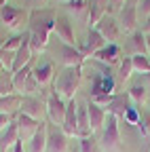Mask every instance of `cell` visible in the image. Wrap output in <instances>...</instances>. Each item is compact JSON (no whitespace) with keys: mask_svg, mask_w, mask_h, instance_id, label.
I'll return each instance as SVG.
<instances>
[{"mask_svg":"<svg viewBox=\"0 0 150 152\" xmlns=\"http://www.w3.org/2000/svg\"><path fill=\"white\" fill-rule=\"evenodd\" d=\"M55 15L51 9H36L30 11V47L34 53H40L49 47V36L55 32Z\"/></svg>","mask_w":150,"mask_h":152,"instance_id":"1","label":"cell"},{"mask_svg":"<svg viewBox=\"0 0 150 152\" xmlns=\"http://www.w3.org/2000/svg\"><path fill=\"white\" fill-rule=\"evenodd\" d=\"M80 80H83V66L61 68V72L55 74V78H53V91L61 95L66 102H70V99H74V93H76Z\"/></svg>","mask_w":150,"mask_h":152,"instance_id":"2","label":"cell"},{"mask_svg":"<svg viewBox=\"0 0 150 152\" xmlns=\"http://www.w3.org/2000/svg\"><path fill=\"white\" fill-rule=\"evenodd\" d=\"M102 148L106 152H121V127L114 114H108L106 125L102 129Z\"/></svg>","mask_w":150,"mask_h":152,"instance_id":"3","label":"cell"},{"mask_svg":"<svg viewBox=\"0 0 150 152\" xmlns=\"http://www.w3.org/2000/svg\"><path fill=\"white\" fill-rule=\"evenodd\" d=\"M0 19H2V23L9 30H21L23 26L30 23V11L19 9V7L4 4L2 9H0Z\"/></svg>","mask_w":150,"mask_h":152,"instance_id":"4","label":"cell"},{"mask_svg":"<svg viewBox=\"0 0 150 152\" xmlns=\"http://www.w3.org/2000/svg\"><path fill=\"white\" fill-rule=\"evenodd\" d=\"M45 104H47V116H49L51 125H59V127H61V123H64V118H66L68 102L61 97V95H57L55 91H51Z\"/></svg>","mask_w":150,"mask_h":152,"instance_id":"5","label":"cell"},{"mask_svg":"<svg viewBox=\"0 0 150 152\" xmlns=\"http://www.w3.org/2000/svg\"><path fill=\"white\" fill-rule=\"evenodd\" d=\"M138 4H140V0H127L125 7L119 13V23H121V30L125 34H133L138 30V21H140V17H138Z\"/></svg>","mask_w":150,"mask_h":152,"instance_id":"6","label":"cell"},{"mask_svg":"<svg viewBox=\"0 0 150 152\" xmlns=\"http://www.w3.org/2000/svg\"><path fill=\"white\" fill-rule=\"evenodd\" d=\"M95 30L106 38V42L108 45H114V40H119L121 38V23H119V19L114 15H104L100 19V23L95 26Z\"/></svg>","mask_w":150,"mask_h":152,"instance_id":"7","label":"cell"},{"mask_svg":"<svg viewBox=\"0 0 150 152\" xmlns=\"http://www.w3.org/2000/svg\"><path fill=\"white\" fill-rule=\"evenodd\" d=\"M21 114H28V116L36 118V121H42L45 114H47V104L34 95H23L21 97Z\"/></svg>","mask_w":150,"mask_h":152,"instance_id":"8","label":"cell"},{"mask_svg":"<svg viewBox=\"0 0 150 152\" xmlns=\"http://www.w3.org/2000/svg\"><path fill=\"white\" fill-rule=\"evenodd\" d=\"M15 123H17V131H19V140L21 142H30L34 137V133L38 131V127H40L42 121H36V118L28 116V114L19 112V114H17V118H15Z\"/></svg>","mask_w":150,"mask_h":152,"instance_id":"9","label":"cell"},{"mask_svg":"<svg viewBox=\"0 0 150 152\" xmlns=\"http://www.w3.org/2000/svg\"><path fill=\"white\" fill-rule=\"evenodd\" d=\"M55 32H57L61 42L76 47V34H74V26H72L68 15H57L55 17Z\"/></svg>","mask_w":150,"mask_h":152,"instance_id":"10","label":"cell"},{"mask_svg":"<svg viewBox=\"0 0 150 152\" xmlns=\"http://www.w3.org/2000/svg\"><path fill=\"white\" fill-rule=\"evenodd\" d=\"M47 152H68V135L59 125H49V142Z\"/></svg>","mask_w":150,"mask_h":152,"instance_id":"11","label":"cell"},{"mask_svg":"<svg viewBox=\"0 0 150 152\" xmlns=\"http://www.w3.org/2000/svg\"><path fill=\"white\" fill-rule=\"evenodd\" d=\"M108 42H106V38L95 30V28H89V34H87V40L83 42V47H80V53L85 55V59L87 57H91V55H95L100 49H104Z\"/></svg>","mask_w":150,"mask_h":152,"instance_id":"12","label":"cell"},{"mask_svg":"<svg viewBox=\"0 0 150 152\" xmlns=\"http://www.w3.org/2000/svg\"><path fill=\"white\" fill-rule=\"evenodd\" d=\"M59 61L64 64V68H76V66H83V64H85V55L80 53V49L61 42V49H59Z\"/></svg>","mask_w":150,"mask_h":152,"instance_id":"13","label":"cell"},{"mask_svg":"<svg viewBox=\"0 0 150 152\" xmlns=\"http://www.w3.org/2000/svg\"><path fill=\"white\" fill-rule=\"evenodd\" d=\"M32 55H34V51H32V47H30V32H28V34H26V40L21 42V47L17 49V53H15L11 72H19L21 68L30 66V64H32Z\"/></svg>","mask_w":150,"mask_h":152,"instance_id":"14","label":"cell"},{"mask_svg":"<svg viewBox=\"0 0 150 152\" xmlns=\"http://www.w3.org/2000/svg\"><path fill=\"white\" fill-rule=\"evenodd\" d=\"M76 112H78V104L76 99H70L68 102V110H66V118L61 123V131L66 133L68 137H74L78 133V118H76Z\"/></svg>","mask_w":150,"mask_h":152,"instance_id":"15","label":"cell"},{"mask_svg":"<svg viewBox=\"0 0 150 152\" xmlns=\"http://www.w3.org/2000/svg\"><path fill=\"white\" fill-rule=\"evenodd\" d=\"M131 108V97L129 93H114V97H112V102L106 106V112L108 114H114L116 118H123L125 112Z\"/></svg>","mask_w":150,"mask_h":152,"instance_id":"16","label":"cell"},{"mask_svg":"<svg viewBox=\"0 0 150 152\" xmlns=\"http://www.w3.org/2000/svg\"><path fill=\"white\" fill-rule=\"evenodd\" d=\"M87 112H89V127H91V131H100V129H104L106 118H108L106 108H102V106H97V104H93V102H87Z\"/></svg>","mask_w":150,"mask_h":152,"instance_id":"17","label":"cell"},{"mask_svg":"<svg viewBox=\"0 0 150 152\" xmlns=\"http://www.w3.org/2000/svg\"><path fill=\"white\" fill-rule=\"evenodd\" d=\"M32 74H34V78L38 80V85L45 87V85H49L55 78V64L51 59H45V61H40L38 66L32 70Z\"/></svg>","mask_w":150,"mask_h":152,"instance_id":"18","label":"cell"},{"mask_svg":"<svg viewBox=\"0 0 150 152\" xmlns=\"http://www.w3.org/2000/svg\"><path fill=\"white\" fill-rule=\"evenodd\" d=\"M104 15H108V0H89V28H95Z\"/></svg>","mask_w":150,"mask_h":152,"instance_id":"19","label":"cell"},{"mask_svg":"<svg viewBox=\"0 0 150 152\" xmlns=\"http://www.w3.org/2000/svg\"><path fill=\"white\" fill-rule=\"evenodd\" d=\"M21 97L23 95L19 93H13V95H0V112L2 114H19L21 112Z\"/></svg>","mask_w":150,"mask_h":152,"instance_id":"20","label":"cell"},{"mask_svg":"<svg viewBox=\"0 0 150 152\" xmlns=\"http://www.w3.org/2000/svg\"><path fill=\"white\" fill-rule=\"evenodd\" d=\"M47 142H49V123H40L38 131L30 140V152H47Z\"/></svg>","mask_w":150,"mask_h":152,"instance_id":"21","label":"cell"},{"mask_svg":"<svg viewBox=\"0 0 150 152\" xmlns=\"http://www.w3.org/2000/svg\"><path fill=\"white\" fill-rule=\"evenodd\" d=\"M97 61H102V64H106V66H112V64H116L119 59H121V47L114 42V45H106L104 49H100L95 55Z\"/></svg>","mask_w":150,"mask_h":152,"instance_id":"22","label":"cell"},{"mask_svg":"<svg viewBox=\"0 0 150 152\" xmlns=\"http://www.w3.org/2000/svg\"><path fill=\"white\" fill-rule=\"evenodd\" d=\"M125 49H129L131 55H148V51H146V34L142 30H135L129 36Z\"/></svg>","mask_w":150,"mask_h":152,"instance_id":"23","label":"cell"},{"mask_svg":"<svg viewBox=\"0 0 150 152\" xmlns=\"http://www.w3.org/2000/svg\"><path fill=\"white\" fill-rule=\"evenodd\" d=\"M76 118H78V133H76V137H89L93 135V131L89 127V112H87V104H80L78 106V112H76Z\"/></svg>","mask_w":150,"mask_h":152,"instance_id":"24","label":"cell"},{"mask_svg":"<svg viewBox=\"0 0 150 152\" xmlns=\"http://www.w3.org/2000/svg\"><path fill=\"white\" fill-rule=\"evenodd\" d=\"M19 140V131H17V123L15 121H11V125L0 133V152H2L4 148H13V144Z\"/></svg>","mask_w":150,"mask_h":152,"instance_id":"25","label":"cell"},{"mask_svg":"<svg viewBox=\"0 0 150 152\" xmlns=\"http://www.w3.org/2000/svg\"><path fill=\"white\" fill-rule=\"evenodd\" d=\"M32 64L30 66H26V68H21L19 72H13V87H15V93H19V95H23V85H26V80H28V76L32 74Z\"/></svg>","mask_w":150,"mask_h":152,"instance_id":"26","label":"cell"},{"mask_svg":"<svg viewBox=\"0 0 150 152\" xmlns=\"http://www.w3.org/2000/svg\"><path fill=\"white\" fill-rule=\"evenodd\" d=\"M15 87H13V72L11 70H2L0 72V95H13Z\"/></svg>","mask_w":150,"mask_h":152,"instance_id":"27","label":"cell"},{"mask_svg":"<svg viewBox=\"0 0 150 152\" xmlns=\"http://www.w3.org/2000/svg\"><path fill=\"white\" fill-rule=\"evenodd\" d=\"M131 61H133V72L150 74V57L148 55H131Z\"/></svg>","mask_w":150,"mask_h":152,"instance_id":"28","label":"cell"},{"mask_svg":"<svg viewBox=\"0 0 150 152\" xmlns=\"http://www.w3.org/2000/svg\"><path fill=\"white\" fill-rule=\"evenodd\" d=\"M127 93H129L131 102H135V104H144V102L148 99V89H146V85H133Z\"/></svg>","mask_w":150,"mask_h":152,"instance_id":"29","label":"cell"},{"mask_svg":"<svg viewBox=\"0 0 150 152\" xmlns=\"http://www.w3.org/2000/svg\"><path fill=\"white\" fill-rule=\"evenodd\" d=\"M131 74H133V61H131V55L125 57L121 61V70H119V83H125L131 78Z\"/></svg>","mask_w":150,"mask_h":152,"instance_id":"30","label":"cell"},{"mask_svg":"<svg viewBox=\"0 0 150 152\" xmlns=\"http://www.w3.org/2000/svg\"><path fill=\"white\" fill-rule=\"evenodd\" d=\"M26 34H28V32H23V34H15V36H13V38H9V40H7L2 47H0V49L11 51V53H17V49H19V47H21V42L26 40Z\"/></svg>","mask_w":150,"mask_h":152,"instance_id":"31","label":"cell"},{"mask_svg":"<svg viewBox=\"0 0 150 152\" xmlns=\"http://www.w3.org/2000/svg\"><path fill=\"white\" fill-rule=\"evenodd\" d=\"M78 152H97V140L89 135V137H80L78 140Z\"/></svg>","mask_w":150,"mask_h":152,"instance_id":"32","label":"cell"},{"mask_svg":"<svg viewBox=\"0 0 150 152\" xmlns=\"http://www.w3.org/2000/svg\"><path fill=\"white\" fill-rule=\"evenodd\" d=\"M142 114V118H140V131H142V135H146V137H150V112L148 110H144V112H140Z\"/></svg>","mask_w":150,"mask_h":152,"instance_id":"33","label":"cell"},{"mask_svg":"<svg viewBox=\"0 0 150 152\" xmlns=\"http://www.w3.org/2000/svg\"><path fill=\"white\" fill-rule=\"evenodd\" d=\"M125 123H129V125H140V118H142V114H140V110L138 108H133L131 106L127 112H125Z\"/></svg>","mask_w":150,"mask_h":152,"instance_id":"34","label":"cell"},{"mask_svg":"<svg viewBox=\"0 0 150 152\" xmlns=\"http://www.w3.org/2000/svg\"><path fill=\"white\" fill-rule=\"evenodd\" d=\"M38 89H40L38 80L34 78V74H30V76H28V80H26V85H23V95H34Z\"/></svg>","mask_w":150,"mask_h":152,"instance_id":"35","label":"cell"},{"mask_svg":"<svg viewBox=\"0 0 150 152\" xmlns=\"http://www.w3.org/2000/svg\"><path fill=\"white\" fill-rule=\"evenodd\" d=\"M13 59H15V53L0 49V64H2L4 70H11V68H13Z\"/></svg>","mask_w":150,"mask_h":152,"instance_id":"36","label":"cell"},{"mask_svg":"<svg viewBox=\"0 0 150 152\" xmlns=\"http://www.w3.org/2000/svg\"><path fill=\"white\" fill-rule=\"evenodd\" d=\"M112 97H114V93H100V95H93L91 102L97 104V106H102V108H106V106L112 102Z\"/></svg>","mask_w":150,"mask_h":152,"instance_id":"37","label":"cell"},{"mask_svg":"<svg viewBox=\"0 0 150 152\" xmlns=\"http://www.w3.org/2000/svg\"><path fill=\"white\" fill-rule=\"evenodd\" d=\"M127 0H108V15H114V13H121V9L125 7Z\"/></svg>","mask_w":150,"mask_h":152,"instance_id":"38","label":"cell"},{"mask_svg":"<svg viewBox=\"0 0 150 152\" xmlns=\"http://www.w3.org/2000/svg\"><path fill=\"white\" fill-rule=\"evenodd\" d=\"M138 17H144V19L150 17V0H140V4H138Z\"/></svg>","mask_w":150,"mask_h":152,"instance_id":"39","label":"cell"},{"mask_svg":"<svg viewBox=\"0 0 150 152\" xmlns=\"http://www.w3.org/2000/svg\"><path fill=\"white\" fill-rule=\"evenodd\" d=\"M68 7L72 9V11H76V13H80L85 7H87V0H70L68 2Z\"/></svg>","mask_w":150,"mask_h":152,"instance_id":"40","label":"cell"},{"mask_svg":"<svg viewBox=\"0 0 150 152\" xmlns=\"http://www.w3.org/2000/svg\"><path fill=\"white\" fill-rule=\"evenodd\" d=\"M9 125H11V116H9V114H2V112H0V131H4Z\"/></svg>","mask_w":150,"mask_h":152,"instance_id":"41","label":"cell"},{"mask_svg":"<svg viewBox=\"0 0 150 152\" xmlns=\"http://www.w3.org/2000/svg\"><path fill=\"white\" fill-rule=\"evenodd\" d=\"M11 152H28V150L23 148V142H21V140H17V142L13 144V150H11Z\"/></svg>","mask_w":150,"mask_h":152,"instance_id":"42","label":"cell"},{"mask_svg":"<svg viewBox=\"0 0 150 152\" xmlns=\"http://www.w3.org/2000/svg\"><path fill=\"white\" fill-rule=\"evenodd\" d=\"M142 32H144V34H150V17H148L146 21H144V26H142Z\"/></svg>","mask_w":150,"mask_h":152,"instance_id":"43","label":"cell"},{"mask_svg":"<svg viewBox=\"0 0 150 152\" xmlns=\"http://www.w3.org/2000/svg\"><path fill=\"white\" fill-rule=\"evenodd\" d=\"M146 51H148V57H150V34H146Z\"/></svg>","mask_w":150,"mask_h":152,"instance_id":"44","label":"cell"},{"mask_svg":"<svg viewBox=\"0 0 150 152\" xmlns=\"http://www.w3.org/2000/svg\"><path fill=\"white\" fill-rule=\"evenodd\" d=\"M4 4H9V0H0V9H2Z\"/></svg>","mask_w":150,"mask_h":152,"instance_id":"45","label":"cell"},{"mask_svg":"<svg viewBox=\"0 0 150 152\" xmlns=\"http://www.w3.org/2000/svg\"><path fill=\"white\" fill-rule=\"evenodd\" d=\"M146 89H148V93H150V74H148V83H146Z\"/></svg>","mask_w":150,"mask_h":152,"instance_id":"46","label":"cell"},{"mask_svg":"<svg viewBox=\"0 0 150 152\" xmlns=\"http://www.w3.org/2000/svg\"><path fill=\"white\" fill-rule=\"evenodd\" d=\"M57 2H66V4H68V2H70V0H57Z\"/></svg>","mask_w":150,"mask_h":152,"instance_id":"47","label":"cell"},{"mask_svg":"<svg viewBox=\"0 0 150 152\" xmlns=\"http://www.w3.org/2000/svg\"><path fill=\"white\" fill-rule=\"evenodd\" d=\"M2 70H4V68H2V64H0V72H2Z\"/></svg>","mask_w":150,"mask_h":152,"instance_id":"48","label":"cell"},{"mask_svg":"<svg viewBox=\"0 0 150 152\" xmlns=\"http://www.w3.org/2000/svg\"><path fill=\"white\" fill-rule=\"evenodd\" d=\"M38 2H47V0H38Z\"/></svg>","mask_w":150,"mask_h":152,"instance_id":"49","label":"cell"}]
</instances>
